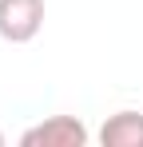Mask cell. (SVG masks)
Masks as SVG:
<instances>
[{
  "mask_svg": "<svg viewBox=\"0 0 143 147\" xmlns=\"http://www.w3.org/2000/svg\"><path fill=\"white\" fill-rule=\"evenodd\" d=\"M44 28V0H0V40L28 44Z\"/></svg>",
  "mask_w": 143,
  "mask_h": 147,
  "instance_id": "obj_1",
  "label": "cell"
},
{
  "mask_svg": "<svg viewBox=\"0 0 143 147\" xmlns=\"http://www.w3.org/2000/svg\"><path fill=\"white\" fill-rule=\"evenodd\" d=\"M0 147H4V131H0Z\"/></svg>",
  "mask_w": 143,
  "mask_h": 147,
  "instance_id": "obj_4",
  "label": "cell"
},
{
  "mask_svg": "<svg viewBox=\"0 0 143 147\" xmlns=\"http://www.w3.org/2000/svg\"><path fill=\"white\" fill-rule=\"evenodd\" d=\"M88 139H92L88 127L76 115H48L44 123L28 127L20 135L24 147H88Z\"/></svg>",
  "mask_w": 143,
  "mask_h": 147,
  "instance_id": "obj_2",
  "label": "cell"
},
{
  "mask_svg": "<svg viewBox=\"0 0 143 147\" xmlns=\"http://www.w3.org/2000/svg\"><path fill=\"white\" fill-rule=\"evenodd\" d=\"M103 147H143V111H115L99 127Z\"/></svg>",
  "mask_w": 143,
  "mask_h": 147,
  "instance_id": "obj_3",
  "label": "cell"
}]
</instances>
